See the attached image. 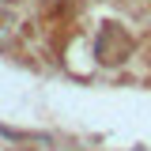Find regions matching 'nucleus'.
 I'll return each instance as SVG.
<instances>
[]
</instances>
